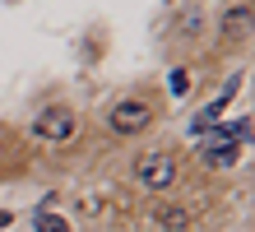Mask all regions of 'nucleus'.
Wrapping results in <instances>:
<instances>
[{"instance_id": "6e6552de", "label": "nucleus", "mask_w": 255, "mask_h": 232, "mask_svg": "<svg viewBox=\"0 0 255 232\" xmlns=\"http://www.w3.org/2000/svg\"><path fill=\"white\" fill-rule=\"evenodd\" d=\"M33 232H70V223L61 214H51V209H37L33 214Z\"/></svg>"}, {"instance_id": "20e7f679", "label": "nucleus", "mask_w": 255, "mask_h": 232, "mask_svg": "<svg viewBox=\"0 0 255 232\" xmlns=\"http://www.w3.org/2000/svg\"><path fill=\"white\" fill-rule=\"evenodd\" d=\"M251 139V116H237V121H218V126L204 130V144H246Z\"/></svg>"}, {"instance_id": "9d476101", "label": "nucleus", "mask_w": 255, "mask_h": 232, "mask_svg": "<svg viewBox=\"0 0 255 232\" xmlns=\"http://www.w3.org/2000/svg\"><path fill=\"white\" fill-rule=\"evenodd\" d=\"M190 93V74L186 70H172V98H186Z\"/></svg>"}, {"instance_id": "f8f14e48", "label": "nucleus", "mask_w": 255, "mask_h": 232, "mask_svg": "<svg viewBox=\"0 0 255 232\" xmlns=\"http://www.w3.org/2000/svg\"><path fill=\"white\" fill-rule=\"evenodd\" d=\"M14 223V214H5V209H0V228H9Z\"/></svg>"}, {"instance_id": "39448f33", "label": "nucleus", "mask_w": 255, "mask_h": 232, "mask_svg": "<svg viewBox=\"0 0 255 232\" xmlns=\"http://www.w3.org/2000/svg\"><path fill=\"white\" fill-rule=\"evenodd\" d=\"M251 33V0H232L223 9V42H237Z\"/></svg>"}, {"instance_id": "7ed1b4c3", "label": "nucleus", "mask_w": 255, "mask_h": 232, "mask_svg": "<svg viewBox=\"0 0 255 232\" xmlns=\"http://www.w3.org/2000/svg\"><path fill=\"white\" fill-rule=\"evenodd\" d=\"M153 102L148 98H121V102H112L107 107V130L112 135H121V139H130V135H144L148 126H153Z\"/></svg>"}, {"instance_id": "423d86ee", "label": "nucleus", "mask_w": 255, "mask_h": 232, "mask_svg": "<svg viewBox=\"0 0 255 232\" xmlns=\"http://www.w3.org/2000/svg\"><path fill=\"white\" fill-rule=\"evenodd\" d=\"M153 223H158V228H167V232H186V228L195 223V214H190L186 205H172V200H162V205L153 209Z\"/></svg>"}, {"instance_id": "0eeeda50", "label": "nucleus", "mask_w": 255, "mask_h": 232, "mask_svg": "<svg viewBox=\"0 0 255 232\" xmlns=\"http://www.w3.org/2000/svg\"><path fill=\"white\" fill-rule=\"evenodd\" d=\"M200 158H204V167H232L237 158H242V144H204L200 149Z\"/></svg>"}, {"instance_id": "f03ea898", "label": "nucleus", "mask_w": 255, "mask_h": 232, "mask_svg": "<svg viewBox=\"0 0 255 232\" xmlns=\"http://www.w3.org/2000/svg\"><path fill=\"white\" fill-rule=\"evenodd\" d=\"M176 177H181V158H176L172 149H148L134 158V181L144 186V191H153V195H167Z\"/></svg>"}, {"instance_id": "f257e3e1", "label": "nucleus", "mask_w": 255, "mask_h": 232, "mask_svg": "<svg viewBox=\"0 0 255 232\" xmlns=\"http://www.w3.org/2000/svg\"><path fill=\"white\" fill-rule=\"evenodd\" d=\"M79 130H84V121H79V112L74 107H65V102H51V107H42V112L28 121V135L37 139V144H74L79 139Z\"/></svg>"}, {"instance_id": "1a4fd4ad", "label": "nucleus", "mask_w": 255, "mask_h": 232, "mask_svg": "<svg viewBox=\"0 0 255 232\" xmlns=\"http://www.w3.org/2000/svg\"><path fill=\"white\" fill-rule=\"evenodd\" d=\"M176 33H181V37H195V33H204V9H200V5H190V9L181 14V23H176Z\"/></svg>"}, {"instance_id": "9b49d317", "label": "nucleus", "mask_w": 255, "mask_h": 232, "mask_svg": "<svg viewBox=\"0 0 255 232\" xmlns=\"http://www.w3.org/2000/svg\"><path fill=\"white\" fill-rule=\"evenodd\" d=\"M9 158V144H5V135H0V163H5Z\"/></svg>"}]
</instances>
